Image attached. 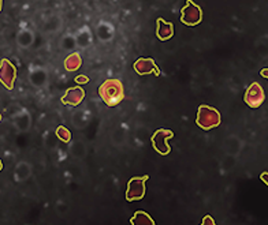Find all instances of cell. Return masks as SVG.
<instances>
[{
  "label": "cell",
  "instance_id": "obj_11",
  "mask_svg": "<svg viewBox=\"0 0 268 225\" xmlns=\"http://www.w3.org/2000/svg\"><path fill=\"white\" fill-rule=\"evenodd\" d=\"M11 122L19 132H28L32 127V115L29 110L22 108L11 116Z\"/></svg>",
  "mask_w": 268,
  "mask_h": 225
},
{
  "label": "cell",
  "instance_id": "obj_2",
  "mask_svg": "<svg viewBox=\"0 0 268 225\" xmlns=\"http://www.w3.org/2000/svg\"><path fill=\"white\" fill-rule=\"evenodd\" d=\"M222 123L221 112L215 106L203 104L197 108L196 124L203 131H211L213 128L219 127Z\"/></svg>",
  "mask_w": 268,
  "mask_h": 225
},
{
  "label": "cell",
  "instance_id": "obj_19",
  "mask_svg": "<svg viewBox=\"0 0 268 225\" xmlns=\"http://www.w3.org/2000/svg\"><path fill=\"white\" fill-rule=\"evenodd\" d=\"M242 149V142L237 138V136L231 135L229 138H226L225 140V152L227 153V156H238L239 152Z\"/></svg>",
  "mask_w": 268,
  "mask_h": 225
},
{
  "label": "cell",
  "instance_id": "obj_8",
  "mask_svg": "<svg viewBox=\"0 0 268 225\" xmlns=\"http://www.w3.org/2000/svg\"><path fill=\"white\" fill-rule=\"evenodd\" d=\"M133 70L140 77H145V75H156V77H159L162 74L160 68H159V66L152 58H138L133 63Z\"/></svg>",
  "mask_w": 268,
  "mask_h": 225
},
{
  "label": "cell",
  "instance_id": "obj_22",
  "mask_svg": "<svg viewBox=\"0 0 268 225\" xmlns=\"http://www.w3.org/2000/svg\"><path fill=\"white\" fill-rule=\"evenodd\" d=\"M59 142L60 140H59V138L56 136L55 130H47V131L44 132L43 144L45 149H48V150H56Z\"/></svg>",
  "mask_w": 268,
  "mask_h": 225
},
{
  "label": "cell",
  "instance_id": "obj_29",
  "mask_svg": "<svg viewBox=\"0 0 268 225\" xmlns=\"http://www.w3.org/2000/svg\"><path fill=\"white\" fill-rule=\"evenodd\" d=\"M260 179H261V182L265 183V186H268V172H263L260 175Z\"/></svg>",
  "mask_w": 268,
  "mask_h": 225
},
{
  "label": "cell",
  "instance_id": "obj_28",
  "mask_svg": "<svg viewBox=\"0 0 268 225\" xmlns=\"http://www.w3.org/2000/svg\"><path fill=\"white\" fill-rule=\"evenodd\" d=\"M201 225H215V220H213V217L209 216V214L204 216V218H203V221H201Z\"/></svg>",
  "mask_w": 268,
  "mask_h": 225
},
{
  "label": "cell",
  "instance_id": "obj_24",
  "mask_svg": "<svg viewBox=\"0 0 268 225\" xmlns=\"http://www.w3.org/2000/svg\"><path fill=\"white\" fill-rule=\"evenodd\" d=\"M62 18L60 17H51L50 19L44 22L43 25V32H47V33H56L58 30H60L62 27Z\"/></svg>",
  "mask_w": 268,
  "mask_h": 225
},
{
  "label": "cell",
  "instance_id": "obj_27",
  "mask_svg": "<svg viewBox=\"0 0 268 225\" xmlns=\"http://www.w3.org/2000/svg\"><path fill=\"white\" fill-rule=\"evenodd\" d=\"M74 81L77 85H86V83H89V77H86L85 74H80L74 78Z\"/></svg>",
  "mask_w": 268,
  "mask_h": 225
},
{
  "label": "cell",
  "instance_id": "obj_33",
  "mask_svg": "<svg viewBox=\"0 0 268 225\" xmlns=\"http://www.w3.org/2000/svg\"><path fill=\"white\" fill-rule=\"evenodd\" d=\"M2 120H3V116H2V114H0V122H2Z\"/></svg>",
  "mask_w": 268,
  "mask_h": 225
},
{
  "label": "cell",
  "instance_id": "obj_23",
  "mask_svg": "<svg viewBox=\"0 0 268 225\" xmlns=\"http://www.w3.org/2000/svg\"><path fill=\"white\" fill-rule=\"evenodd\" d=\"M60 48L64 52H74L77 49V40L76 36L72 33L63 34V37L60 39Z\"/></svg>",
  "mask_w": 268,
  "mask_h": 225
},
{
  "label": "cell",
  "instance_id": "obj_30",
  "mask_svg": "<svg viewBox=\"0 0 268 225\" xmlns=\"http://www.w3.org/2000/svg\"><path fill=\"white\" fill-rule=\"evenodd\" d=\"M260 75H261V77H263V78H267V79H268V67L263 68V70L260 71Z\"/></svg>",
  "mask_w": 268,
  "mask_h": 225
},
{
  "label": "cell",
  "instance_id": "obj_7",
  "mask_svg": "<svg viewBox=\"0 0 268 225\" xmlns=\"http://www.w3.org/2000/svg\"><path fill=\"white\" fill-rule=\"evenodd\" d=\"M17 82V67L9 59L0 60V83L7 90H13Z\"/></svg>",
  "mask_w": 268,
  "mask_h": 225
},
{
  "label": "cell",
  "instance_id": "obj_26",
  "mask_svg": "<svg viewBox=\"0 0 268 225\" xmlns=\"http://www.w3.org/2000/svg\"><path fill=\"white\" fill-rule=\"evenodd\" d=\"M55 132H56V136L59 138L60 142H63V144H67V145L71 142V138H72L71 131H70L66 126H62V124L58 126V127L55 128Z\"/></svg>",
  "mask_w": 268,
  "mask_h": 225
},
{
  "label": "cell",
  "instance_id": "obj_10",
  "mask_svg": "<svg viewBox=\"0 0 268 225\" xmlns=\"http://www.w3.org/2000/svg\"><path fill=\"white\" fill-rule=\"evenodd\" d=\"M84 98H85V90L80 85L74 86V88H68L63 93V96L60 97V102H62L63 105L78 106L84 101Z\"/></svg>",
  "mask_w": 268,
  "mask_h": 225
},
{
  "label": "cell",
  "instance_id": "obj_4",
  "mask_svg": "<svg viewBox=\"0 0 268 225\" xmlns=\"http://www.w3.org/2000/svg\"><path fill=\"white\" fill-rule=\"evenodd\" d=\"M148 179L149 175H142V176H134L129 180L126 194H125L128 202H136V201L144 200Z\"/></svg>",
  "mask_w": 268,
  "mask_h": 225
},
{
  "label": "cell",
  "instance_id": "obj_16",
  "mask_svg": "<svg viewBox=\"0 0 268 225\" xmlns=\"http://www.w3.org/2000/svg\"><path fill=\"white\" fill-rule=\"evenodd\" d=\"M34 40H36V34H34L33 30L25 27V29H21L18 32L17 44L18 47L22 48V49H29L34 44Z\"/></svg>",
  "mask_w": 268,
  "mask_h": 225
},
{
  "label": "cell",
  "instance_id": "obj_20",
  "mask_svg": "<svg viewBox=\"0 0 268 225\" xmlns=\"http://www.w3.org/2000/svg\"><path fill=\"white\" fill-rule=\"evenodd\" d=\"M130 224L133 225H156V221L153 220L152 216L144 210H137L130 218Z\"/></svg>",
  "mask_w": 268,
  "mask_h": 225
},
{
  "label": "cell",
  "instance_id": "obj_12",
  "mask_svg": "<svg viewBox=\"0 0 268 225\" xmlns=\"http://www.w3.org/2000/svg\"><path fill=\"white\" fill-rule=\"evenodd\" d=\"M94 33L102 43L108 44L115 37V26L108 21H99L94 27Z\"/></svg>",
  "mask_w": 268,
  "mask_h": 225
},
{
  "label": "cell",
  "instance_id": "obj_6",
  "mask_svg": "<svg viewBox=\"0 0 268 225\" xmlns=\"http://www.w3.org/2000/svg\"><path fill=\"white\" fill-rule=\"evenodd\" d=\"M243 101L252 109H257L265 101V92L259 82H252L243 94Z\"/></svg>",
  "mask_w": 268,
  "mask_h": 225
},
{
  "label": "cell",
  "instance_id": "obj_14",
  "mask_svg": "<svg viewBox=\"0 0 268 225\" xmlns=\"http://www.w3.org/2000/svg\"><path fill=\"white\" fill-rule=\"evenodd\" d=\"M173 36H174V23L163 18H158L156 19V37L164 43L173 39Z\"/></svg>",
  "mask_w": 268,
  "mask_h": 225
},
{
  "label": "cell",
  "instance_id": "obj_3",
  "mask_svg": "<svg viewBox=\"0 0 268 225\" xmlns=\"http://www.w3.org/2000/svg\"><path fill=\"white\" fill-rule=\"evenodd\" d=\"M174 138V131L168 128H159L153 132L151 136V144H152L153 150L160 156H168L171 153L170 139Z\"/></svg>",
  "mask_w": 268,
  "mask_h": 225
},
{
  "label": "cell",
  "instance_id": "obj_17",
  "mask_svg": "<svg viewBox=\"0 0 268 225\" xmlns=\"http://www.w3.org/2000/svg\"><path fill=\"white\" fill-rule=\"evenodd\" d=\"M64 70L68 72H76L77 70H80V67L82 66V56L80 52H71L70 55H67V58L63 62Z\"/></svg>",
  "mask_w": 268,
  "mask_h": 225
},
{
  "label": "cell",
  "instance_id": "obj_1",
  "mask_svg": "<svg viewBox=\"0 0 268 225\" xmlns=\"http://www.w3.org/2000/svg\"><path fill=\"white\" fill-rule=\"evenodd\" d=\"M99 96L107 106H116L125 100L124 82L118 78H108L99 86Z\"/></svg>",
  "mask_w": 268,
  "mask_h": 225
},
{
  "label": "cell",
  "instance_id": "obj_5",
  "mask_svg": "<svg viewBox=\"0 0 268 225\" xmlns=\"http://www.w3.org/2000/svg\"><path fill=\"white\" fill-rule=\"evenodd\" d=\"M181 22L186 26H197L203 22V9L193 0H186L181 9Z\"/></svg>",
  "mask_w": 268,
  "mask_h": 225
},
{
  "label": "cell",
  "instance_id": "obj_25",
  "mask_svg": "<svg viewBox=\"0 0 268 225\" xmlns=\"http://www.w3.org/2000/svg\"><path fill=\"white\" fill-rule=\"evenodd\" d=\"M111 142L115 146H122L126 142V130L124 127H116L111 132Z\"/></svg>",
  "mask_w": 268,
  "mask_h": 225
},
{
  "label": "cell",
  "instance_id": "obj_9",
  "mask_svg": "<svg viewBox=\"0 0 268 225\" xmlns=\"http://www.w3.org/2000/svg\"><path fill=\"white\" fill-rule=\"evenodd\" d=\"M28 79L30 85L36 89H44L48 85V71L41 66H32Z\"/></svg>",
  "mask_w": 268,
  "mask_h": 225
},
{
  "label": "cell",
  "instance_id": "obj_31",
  "mask_svg": "<svg viewBox=\"0 0 268 225\" xmlns=\"http://www.w3.org/2000/svg\"><path fill=\"white\" fill-rule=\"evenodd\" d=\"M3 168H5V164H3V161H2V158H0V172L3 171Z\"/></svg>",
  "mask_w": 268,
  "mask_h": 225
},
{
  "label": "cell",
  "instance_id": "obj_13",
  "mask_svg": "<svg viewBox=\"0 0 268 225\" xmlns=\"http://www.w3.org/2000/svg\"><path fill=\"white\" fill-rule=\"evenodd\" d=\"M74 36H76L77 40V47L82 51H86L93 45V33H92L89 26L84 25L82 27H80Z\"/></svg>",
  "mask_w": 268,
  "mask_h": 225
},
{
  "label": "cell",
  "instance_id": "obj_18",
  "mask_svg": "<svg viewBox=\"0 0 268 225\" xmlns=\"http://www.w3.org/2000/svg\"><path fill=\"white\" fill-rule=\"evenodd\" d=\"M68 152L77 160H84L88 154V148L82 140H71L68 144Z\"/></svg>",
  "mask_w": 268,
  "mask_h": 225
},
{
  "label": "cell",
  "instance_id": "obj_32",
  "mask_svg": "<svg viewBox=\"0 0 268 225\" xmlns=\"http://www.w3.org/2000/svg\"><path fill=\"white\" fill-rule=\"evenodd\" d=\"M2 10H3V0H0V13H2Z\"/></svg>",
  "mask_w": 268,
  "mask_h": 225
},
{
  "label": "cell",
  "instance_id": "obj_21",
  "mask_svg": "<svg viewBox=\"0 0 268 225\" xmlns=\"http://www.w3.org/2000/svg\"><path fill=\"white\" fill-rule=\"evenodd\" d=\"M89 118L86 116V114L84 110H76V112H72L71 124L77 130H84V128L89 126Z\"/></svg>",
  "mask_w": 268,
  "mask_h": 225
},
{
  "label": "cell",
  "instance_id": "obj_15",
  "mask_svg": "<svg viewBox=\"0 0 268 225\" xmlns=\"http://www.w3.org/2000/svg\"><path fill=\"white\" fill-rule=\"evenodd\" d=\"M32 176V165L28 161H19L14 170V179L17 183L28 182Z\"/></svg>",
  "mask_w": 268,
  "mask_h": 225
}]
</instances>
